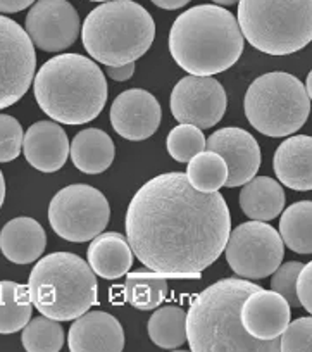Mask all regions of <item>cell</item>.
Wrapping results in <instances>:
<instances>
[{
    "instance_id": "6da1fadb",
    "label": "cell",
    "mask_w": 312,
    "mask_h": 352,
    "mask_svg": "<svg viewBox=\"0 0 312 352\" xmlns=\"http://www.w3.org/2000/svg\"><path fill=\"white\" fill-rule=\"evenodd\" d=\"M232 232L221 194H203L185 173H164L138 188L126 211V239L151 272L200 278L219 259Z\"/></svg>"
},
{
    "instance_id": "7a4b0ae2",
    "label": "cell",
    "mask_w": 312,
    "mask_h": 352,
    "mask_svg": "<svg viewBox=\"0 0 312 352\" xmlns=\"http://www.w3.org/2000/svg\"><path fill=\"white\" fill-rule=\"evenodd\" d=\"M260 287L243 278H225L207 287L186 313V342L193 352H278L280 338L257 340L242 327L243 302Z\"/></svg>"
},
{
    "instance_id": "3957f363",
    "label": "cell",
    "mask_w": 312,
    "mask_h": 352,
    "mask_svg": "<svg viewBox=\"0 0 312 352\" xmlns=\"http://www.w3.org/2000/svg\"><path fill=\"white\" fill-rule=\"evenodd\" d=\"M243 45L238 19L212 4L195 6L179 14L169 32L172 59L195 76H212L235 66Z\"/></svg>"
},
{
    "instance_id": "277c9868",
    "label": "cell",
    "mask_w": 312,
    "mask_h": 352,
    "mask_svg": "<svg viewBox=\"0 0 312 352\" xmlns=\"http://www.w3.org/2000/svg\"><path fill=\"white\" fill-rule=\"evenodd\" d=\"M40 109L60 124H87L107 102V81L97 63L80 54L47 60L33 81Z\"/></svg>"
},
{
    "instance_id": "5b68a950",
    "label": "cell",
    "mask_w": 312,
    "mask_h": 352,
    "mask_svg": "<svg viewBox=\"0 0 312 352\" xmlns=\"http://www.w3.org/2000/svg\"><path fill=\"white\" fill-rule=\"evenodd\" d=\"M155 36V23L133 0L102 2L85 19L81 40L91 59L124 66L144 57Z\"/></svg>"
},
{
    "instance_id": "8992f818",
    "label": "cell",
    "mask_w": 312,
    "mask_h": 352,
    "mask_svg": "<svg viewBox=\"0 0 312 352\" xmlns=\"http://www.w3.org/2000/svg\"><path fill=\"white\" fill-rule=\"evenodd\" d=\"M32 302L43 316L73 321L97 304V276L90 264L71 252H52L33 266L28 280Z\"/></svg>"
},
{
    "instance_id": "52a82bcc",
    "label": "cell",
    "mask_w": 312,
    "mask_h": 352,
    "mask_svg": "<svg viewBox=\"0 0 312 352\" xmlns=\"http://www.w3.org/2000/svg\"><path fill=\"white\" fill-rule=\"evenodd\" d=\"M238 25L254 49L290 56L312 42V0H238Z\"/></svg>"
},
{
    "instance_id": "ba28073f",
    "label": "cell",
    "mask_w": 312,
    "mask_h": 352,
    "mask_svg": "<svg viewBox=\"0 0 312 352\" xmlns=\"http://www.w3.org/2000/svg\"><path fill=\"white\" fill-rule=\"evenodd\" d=\"M249 123L266 137H290L311 114V99L297 76L267 73L254 80L243 102Z\"/></svg>"
},
{
    "instance_id": "9c48e42d",
    "label": "cell",
    "mask_w": 312,
    "mask_h": 352,
    "mask_svg": "<svg viewBox=\"0 0 312 352\" xmlns=\"http://www.w3.org/2000/svg\"><path fill=\"white\" fill-rule=\"evenodd\" d=\"M106 195L90 185H69L57 192L49 206L54 232L67 242L83 243L100 235L109 223Z\"/></svg>"
},
{
    "instance_id": "30bf717a",
    "label": "cell",
    "mask_w": 312,
    "mask_h": 352,
    "mask_svg": "<svg viewBox=\"0 0 312 352\" xmlns=\"http://www.w3.org/2000/svg\"><path fill=\"white\" fill-rule=\"evenodd\" d=\"M226 261L233 273L247 280H263L273 275L285 256L280 232L264 221H247L230 232Z\"/></svg>"
},
{
    "instance_id": "8fae6325",
    "label": "cell",
    "mask_w": 312,
    "mask_h": 352,
    "mask_svg": "<svg viewBox=\"0 0 312 352\" xmlns=\"http://www.w3.org/2000/svg\"><path fill=\"white\" fill-rule=\"evenodd\" d=\"M35 69V43L14 19L0 14V111L25 97Z\"/></svg>"
},
{
    "instance_id": "7c38bea8",
    "label": "cell",
    "mask_w": 312,
    "mask_h": 352,
    "mask_svg": "<svg viewBox=\"0 0 312 352\" xmlns=\"http://www.w3.org/2000/svg\"><path fill=\"white\" fill-rule=\"evenodd\" d=\"M169 107L178 123L205 130L223 120L228 107V97L223 85L212 76L190 74L181 78L172 88Z\"/></svg>"
},
{
    "instance_id": "4fadbf2b",
    "label": "cell",
    "mask_w": 312,
    "mask_h": 352,
    "mask_svg": "<svg viewBox=\"0 0 312 352\" xmlns=\"http://www.w3.org/2000/svg\"><path fill=\"white\" fill-rule=\"evenodd\" d=\"M80 16L67 0H36L26 14L25 30L43 52H60L80 35Z\"/></svg>"
},
{
    "instance_id": "5bb4252c",
    "label": "cell",
    "mask_w": 312,
    "mask_h": 352,
    "mask_svg": "<svg viewBox=\"0 0 312 352\" xmlns=\"http://www.w3.org/2000/svg\"><path fill=\"white\" fill-rule=\"evenodd\" d=\"M162 109L154 96L142 88H131L114 99L111 124L120 137L131 142L147 140L161 126Z\"/></svg>"
},
{
    "instance_id": "9a60e30c",
    "label": "cell",
    "mask_w": 312,
    "mask_h": 352,
    "mask_svg": "<svg viewBox=\"0 0 312 352\" xmlns=\"http://www.w3.org/2000/svg\"><path fill=\"white\" fill-rule=\"evenodd\" d=\"M207 151L218 152L228 166V180L225 187L235 188L245 185L260 168V148L256 138L242 128H221L207 138Z\"/></svg>"
},
{
    "instance_id": "2e32d148",
    "label": "cell",
    "mask_w": 312,
    "mask_h": 352,
    "mask_svg": "<svg viewBox=\"0 0 312 352\" xmlns=\"http://www.w3.org/2000/svg\"><path fill=\"white\" fill-rule=\"evenodd\" d=\"M291 311L281 294L274 290H259L250 294L240 311L242 327L250 337L257 340L280 338L290 323Z\"/></svg>"
},
{
    "instance_id": "e0dca14e",
    "label": "cell",
    "mask_w": 312,
    "mask_h": 352,
    "mask_svg": "<svg viewBox=\"0 0 312 352\" xmlns=\"http://www.w3.org/2000/svg\"><path fill=\"white\" fill-rule=\"evenodd\" d=\"M67 345L71 352H121L124 349L123 327L113 314L87 311L71 324Z\"/></svg>"
},
{
    "instance_id": "ac0fdd59",
    "label": "cell",
    "mask_w": 312,
    "mask_h": 352,
    "mask_svg": "<svg viewBox=\"0 0 312 352\" xmlns=\"http://www.w3.org/2000/svg\"><path fill=\"white\" fill-rule=\"evenodd\" d=\"M69 148L66 131L54 121H38L32 124L23 140L26 161L42 173L59 171L66 164Z\"/></svg>"
},
{
    "instance_id": "d6986e66",
    "label": "cell",
    "mask_w": 312,
    "mask_h": 352,
    "mask_svg": "<svg viewBox=\"0 0 312 352\" xmlns=\"http://www.w3.org/2000/svg\"><path fill=\"white\" fill-rule=\"evenodd\" d=\"M273 168L285 187L297 192L312 190V137L293 135L281 142L274 152Z\"/></svg>"
},
{
    "instance_id": "ffe728a7",
    "label": "cell",
    "mask_w": 312,
    "mask_h": 352,
    "mask_svg": "<svg viewBox=\"0 0 312 352\" xmlns=\"http://www.w3.org/2000/svg\"><path fill=\"white\" fill-rule=\"evenodd\" d=\"M47 247V235L36 219L19 216L0 230V250L14 264H30L40 259Z\"/></svg>"
},
{
    "instance_id": "44dd1931",
    "label": "cell",
    "mask_w": 312,
    "mask_h": 352,
    "mask_svg": "<svg viewBox=\"0 0 312 352\" xmlns=\"http://www.w3.org/2000/svg\"><path fill=\"white\" fill-rule=\"evenodd\" d=\"M87 257L95 275L106 280H118L130 272L133 264V249L121 233L102 232L91 240Z\"/></svg>"
},
{
    "instance_id": "7402d4cb",
    "label": "cell",
    "mask_w": 312,
    "mask_h": 352,
    "mask_svg": "<svg viewBox=\"0 0 312 352\" xmlns=\"http://www.w3.org/2000/svg\"><path fill=\"white\" fill-rule=\"evenodd\" d=\"M240 208L254 221H271L285 209V190L269 176H254L240 192Z\"/></svg>"
},
{
    "instance_id": "603a6c76",
    "label": "cell",
    "mask_w": 312,
    "mask_h": 352,
    "mask_svg": "<svg viewBox=\"0 0 312 352\" xmlns=\"http://www.w3.org/2000/svg\"><path fill=\"white\" fill-rule=\"evenodd\" d=\"M69 155L73 164L87 175H100L113 164L116 147L106 131L98 128L81 130L71 142Z\"/></svg>"
},
{
    "instance_id": "cb8c5ba5",
    "label": "cell",
    "mask_w": 312,
    "mask_h": 352,
    "mask_svg": "<svg viewBox=\"0 0 312 352\" xmlns=\"http://www.w3.org/2000/svg\"><path fill=\"white\" fill-rule=\"evenodd\" d=\"M33 302L28 285L0 282V333L11 335L23 330L32 318Z\"/></svg>"
},
{
    "instance_id": "d4e9b609",
    "label": "cell",
    "mask_w": 312,
    "mask_h": 352,
    "mask_svg": "<svg viewBox=\"0 0 312 352\" xmlns=\"http://www.w3.org/2000/svg\"><path fill=\"white\" fill-rule=\"evenodd\" d=\"M283 243L297 254H312V201L293 202L280 219Z\"/></svg>"
},
{
    "instance_id": "484cf974",
    "label": "cell",
    "mask_w": 312,
    "mask_h": 352,
    "mask_svg": "<svg viewBox=\"0 0 312 352\" xmlns=\"http://www.w3.org/2000/svg\"><path fill=\"white\" fill-rule=\"evenodd\" d=\"M124 300L135 309H157L168 296V280L161 273L135 272L126 276L124 282Z\"/></svg>"
},
{
    "instance_id": "4316f807",
    "label": "cell",
    "mask_w": 312,
    "mask_h": 352,
    "mask_svg": "<svg viewBox=\"0 0 312 352\" xmlns=\"http://www.w3.org/2000/svg\"><path fill=\"white\" fill-rule=\"evenodd\" d=\"M148 337L161 349H179L186 340V314L178 306L155 309L148 320Z\"/></svg>"
},
{
    "instance_id": "83f0119b",
    "label": "cell",
    "mask_w": 312,
    "mask_h": 352,
    "mask_svg": "<svg viewBox=\"0 0 312 352\" xmlns=\"http://www.w3.org/2000/svg\"><path fill=\"white\" fill-rule=\"evenodd\" d=\"M186 178L193 188L203 194H211L226 185L228 166L218 152L202 151L188 161Z\"/></svg>"
},
{
    "instance_id": "f1b7e54d",
    "label": "cell",
    "mask_w": 312,
    "mask_h": 352,
    "mask_svg": "<svg viewBox=\"0 0 312 352\" xmlns=\"http://www.w3.org/2000/svg\"><path fill=\"white\" fill-rule=\"evenodd\" d=\"M21 342L28 352H59L64 345V330L59 321L42 314L23 328Z\"/></svg>"
},
{
    "instance_id": "f546056e",
    "label": "cell",
    "mask_w": 312,
    "mask_h": 352,
    "mask_svg": "<svg viewBox=\"0 0 312 352\" xmlns=\"http://www.w3.org/2000/svg\"><path fill=\"white\" fill-rule=\"evenodd\" d=\"M207 140L202 130L193 124L181 123L169 131L166 138V147L169 155L178 162H188L202 151H205Z\"/></svg>"
},
{
    "instance_id": "4dcf8cb0",
    "label": "cell",
    "mask_w": 312,
    "mask_h": 352,
    "mask_svg": "<svg viewBox=\"0 0 312 352\" xmlns=\"http://www.w3.org/2000/svg\"><path fill=\"white\" fill-rule=\"evenodd\" d=\"M25 133L16 118L0 114V162H11L19 157Z\"/></svg>"
},
{
    "instance_id": "1f68e13d",
    "label": "cell",
    "mask_w": 312,
    "mask_h": 352,
    "mask_svg": "<svg viewBox=\"0 0 312 352\" xmlns=\"http://www.w3.org/2000/svg\"><path fill=\"white\" fill-rule=\"evenodd\" d=\"M280 352H312V318L290 321L280 337Z\"/></svg>"
},
{
    "instance_id": "d6a6232c",
    "label": "cell",
    "mask_w": 312,
    "mask_h": 352,
    "mask_svg": "<svg viewBox=\"0 0 312 352\" xmlns=\"http://www.w3.org/2000/svg\"><path fill=\"white\" fill-rule=\"evenodd\" d=\"M304 264L300 261H288V263L280 264L276 272L271 278V290L281 294L290 304V307H300L297 296V278Z\"/></svg>"
},
{
    "instance_id": "836d02e7",
    "label": "cell",
    "mask_w": 312,
    "mask_h": 352,
    "mask_svg": "<svg viewBox=\"0 0 312 352\" xmlns=\"http://www.w3.org/2000/svg\"><path fill=\"white\" fill-rule=\"evenodd\" d=\"M297 296L300 306L312 314V261L304 264L297 278Z\"/></svg>"
},
{
    "instance_id": "e575fe53",
    "label": "cell",
    "mask_w": 312,
    "mask_h": 352,
    "mask_svg": "<svg viewBox=\"0 0 312 352\" xmlns=\"http://www.w3.org/2000/svg\"><path fill=\"white\" fill-rule=\"evenodd\" d=\"M107 74L116 81H126L133 76L135 73V63L124 64V66H107Z\"/></svg>"
},
{
    "instance_id": "d590c367",
    "label": "cell",
    "mask_w": 312,
    "mask_h": 352,
    "mask_svg": "<svg viewBox=\"0 0 312 352\" xmlns=\"http://www.w3.org/2000/svg\"><path fill=\"white\" fill-rule=\"evenodd\" d=\"M35 0H0V12L12 14V12L25 11L26 8L33 6Z\"/></svg>"
},
{
    "instance_id": "8d00e7d4",
    "label": "cell",
    "mask_w": 312,
    "mask_h": 352,
    "mask_svg": "<svg viewBox=\"0 0 312 352\" xmlns=\"http://www.w3.org/2000/svg\"><path fill=\"white\" fill-rule=\"evenodd\" d=\"M151 2L157 6V8L166 9V11H176V9L185 8L190 0H151Z\"/></svg>"
},
{
    "instance_id": "74e56055",
    "label": "cell",
    "mask_w": 312,
    "mask_h": 352,
    "mask_svg": "<svg viewBox=\"0 0 312 352\" xmlns=\"http://www.w3.org/2000/svg\"><path fill=\"white\" fill-rule=\"evenodd\" d=\"M5 180H4V175H2V171H0V208H2V204H4L5 201Z\"/></svg>"
},
{
    "instance_id": "f35d334b",
    "label": "cell",
    "mask_w": 312,
    "mask_h": 352,
    "mask_svg": "<svg viewBox=\"0 0 312 352\" xmlns=\"http://www.w3.org/2000/svg\"><path fill=\"white\" fill-rule=\"evenodd\" d=\"M305 90H307L309 99L312 100V69H311V73L307 74V80H305Z\"/></svg>"
},
{
    "instance_id": "ab89813d",
    "label": "cell",
    "mask_w": 312,
    "mask_h": 352,
    "mask_svg": "<svg viewBox=\"0 0 312 352\" xmlns=\"http://www.w3.org/2000/svg\"><path fill=\"white\" fill-rule=\"evenodd\" d=\"M212 2L218 6H235L238 0H212Z\"/></svg>"
},
{
    "instance_id": "60d3db41",
    "label": "cell",
    "mask_w": 312,
    "mask_h": 352,
    "mask_svg": "<svg viewBox=\"0 0 312 352\" xmlns=\"http://www.w3.org/2000/svg\"><path fill=\"white\" fill-rule=\"evenodd\" d=\"M88 2H109V0H88Z\"/></svg>"
}]
</instances>
